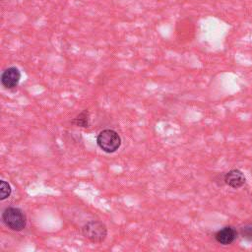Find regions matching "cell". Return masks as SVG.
<instances>
[{"instance_id": "cell-1", "label": "cell", "mask_w": 252, "mask_h": 252, "mask_svg": "<svg viewBox=\"0 0 252 252\" xmlns=\"http://www.w3.org/2000/svg\"><path fill=\"white\" fill-rule=\"evenodd\" d=\"M2 220L5 225L14 230L21 231L26 227L27 218L24 212L16 207H8L2 213Z\"/></svg>"}, {"instance_id": "cell-2", "label": "cell", "mask_w": 252, "mask_h": 252, "mask_svg": "<svg viewBox=\"0 0 252 252\" xmlns=\"http://www.w3.org/2000/svg\"><path fill=\"white\" fill-rule=\"evenodd\" d=\"M96 144L103 152L112 154L120 148L121 138L116 131L112 129H104L98 133L96 137Z\"/></svg>"}, {"instance_id": "cell-3", "label": "cell", "mask_w": 252, "mask_h": 252, "mask_svg": "<svg viewBox=\"0 0 252 252\" xmlns=\"http://www.w3.org/2000/svg\"><path fill=\"white\" fill-rule=\"evenodd\" d=\"M83 235L94 243L102 242L107 236L106 225L99 220H91L82 227Z\"/></svg>"}, {"instance_id": "cell-4", "label": "cell", "mask_w": 252, "mask_h": 252, "mask_svg": "<svg viewBox=\"0 0 252 252\" xmlns=\"http://www.w3.org/2000/svg\"><path fill=\"white\" fill-rule=\"evenodd\" d=\"M1 84L5 89L11 90L18 86L21 80V72L17 67H9L1 74Z\"/></svg>"}, {"instance_id": "cell-5", "label": "cell", "mask_w": 252, "mask_h": 252, "mask_svg": "<svg viewBox=\"0 0 252 252\" xmlns=\"http://www.w3.org/2000/svg\"><path fill=\"white\" fill-rule=\"evenodd\" d=\"M223 181L229 187H231L233 189H238L245 184L246 178L241 170L231 169L224 174Z\"/></svg>"}, {"instance_id": "cell-6", "label": "cell", "mask_w": 252, "mask_h": 252, "mask_svg": "<svg viewBox=\"0 0 252 252\" xmlns=\"http://www.w3.org/2000/svg\"><path fill=\"white\" fill-rule=\"evenodd\" d=\"M237 237V231L232 226H224L215 234L216 240L222 245L231 244Z\"/></svg>"}, {"instance_id": "cell-7", "label": "cell", "mask_w": 252, "mask_h": 252, "mask_svg": "<svg viewBox=\"0 0 252 252\" xmlns=\"http://www.w3.org/2000/svg\"><path fill=\"white\" fill-rule=\"evenodd\" d=\"M71 123L75 126L88 128L90 127V114L87 109L83 110L81 113H79L75 118L72 119Z\"/></svg>"}, {"instance_id": "cell-8", "label": "cell", "mask_w": 252, "mask_h": 252, "mask_svg": "<svg viewBox=\"0 0 252 252\" xmlns=\"http://www.w3.org/2000/svg\"><path fill=\"white\" fill-rule=\"evenodd\" d=\"M11 192H12V189L10 184L5 180H1L0 181V200L3 201L9 198L11 195Z\"/></svg>"}, {"instance_id": "cell-9", "label": "cell", "mask_w": 252, "mask_h": 252, "mask_svg": "<svg viewBox=\"0 0 252 252\" xmlns=\"http://www.w3.org/2000/svg\"><path fill=\"white\" fill-rule=\"evenodd\" d=\"M240 233L245 239H252V225H245L241 228Z\"/></svg>"}]
</instances>
